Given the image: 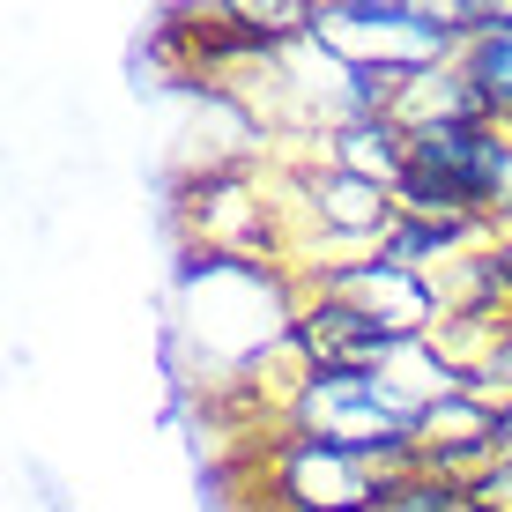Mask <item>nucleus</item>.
<instances>
[{"instance_id":"1","label":"nucleus","mask_w":512,"mask_h":512,"mask_svg":"<svg viewBox=\"0 0 512 512\" xmlns=\"http://www.w3.org/2000/svg\"><path fill=\"white\" fill-rule=\"evenodd\" d=\"M409 475L416 453H349L282 431V446L260 461V490L275 498V512H379Z\"/></svg>"},{"instance_id":"2","label":"nucleus","mask_w":512,"mask_h":512,"mask_svg":"<svg viewBox=\"0 0 512 512\" xmlns=\"http://www.w3.org/2000/svg\"><path fill=\"white\" fill-rule=\"evenodd\" d=\"M416 416L423 409L386 372H312L290 394V438H320L349 453H409Z\"/></svg>"},{"instance_id":"3","label":"nucleus","mask_w":512,"mask_h":512,"mask_svg":"<svg viewBox=\"0 0 512 512\" xmlns=\"http://www.w3.org/2000/svg\"><path fill=\"white\" fill-rule=\"evenodd\" d=\"M312 290H327V297H342L349 312H364L386 342H423L446 312H438V297H431V282L409 275V268H394L386 253L372 260H349V268H327Z\"/></svg>"},{"instance_id":"4","label":"nucleus","mask_w":512,"mask_h":512,"mask_svg":"<svg viewBox=\"0 0 512 512\" xmlns=\"http://www.w3.org/2000/svg\"><path fill=\"white\" fill-rule=\"evenodd\" d=\"M394 349L401 342H386L364 312H349L342 297H327V290H305L297 312H290V357L305 364V372H386Z\"/></svg>"},{"instance_id":"5","label":"nucleus","mask_w":512,"mask_h":512,"mask_svg":"<svg viewBox=\"0 0 512 512\" xmlns=\"http://www.w3.org/2000/svg\"><path fill=\"white\" fill-rule=\"evenodd\" d=\"M468 119H498L483 104V90L468 82V67H461V52H446V60H431V67H409L401 75V90L394 104H386V127H401V134H438V127H468Z\"/></svg>"},{"instance_id":"6","label":"nucleus","mask_w":512,"mask_h":512,"mask_svg":"<svg viewBox=\"0 0 512 512\" xmlns=\"http://www.w3.org/2000/svg\"><path fill=\"white\" fill-rule=\"evenodd\" d=\"M327 171H349V179L386 186V193L401 201V186H409V171H416V149H409V134H401V127H386V119H357V127H342V134H334Z\"/></svg>"},{"instance_id":"7","label":"nucleus","mask_w":512,"mask_h":512,"mask_svg":"<svg viewBox=\"0 0 512 512\" xmlns=\"http://www.w3.org/2000/svg\"><path fill=\"white\" fill-rule=\"evenodd\" d=\"M461 67H468L475 90H483V104L505 119V112H512V8H498V15H490V23L461 45Z\"/></svg>"},{"instance_id":"8","label":"nucleus","mask_w":512,"mask_h":512,"mask_svg":"<svg viewBox=\"0 0 512 512\" xmlns=\"http://www.w3.org/2000/svg\"><path fill=\"white\" fill-rule=\"evenodd\" d=\"M468 394L490 401V409H512V320H505V334H498V349L483 357V372L468 379Z\"/></svg>"},{"instance_id":"9","label":"nucleus","mask_w":512,"mask_h":512,"mask_svg":"<svg viewBox=\"0 0 512 512\" xmlns=\"http://www.w3.org/2000/svg\"><path fill=\"white\" fill-rule=\"evenodd\" d=\"M475 505L483 512H512V461H498L483 483H475Z\"/></svg>"},{"instance_id":"10","label":"nucleus","mask_w":512,"mask_h":512,"mask_svg":"<svg viewBox=\"0 0 512 512\" xmlns=\"http://www.w3.org/2000/svg\"><path fill=\"white\" fill-rule=\"evenodd\" d=\"M505 127H512V112H505Z\"/></svg>"}]
</instances>
